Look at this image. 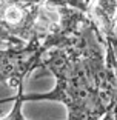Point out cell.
<instances>
[{
  "label": "cell",
  "mask_w": 117,
  "mask_h": 120,
  "mask_svg": "<svg viewBox=\"0 0 117 120\" xmlns=\"http://www.w3.org/2000/svg\"><path fill=\"white\" fill-rule=\"evenodd\" d=\"M102 48L99 31L88 17L43 56L40 68L54 75V89L46 94L22 92L23 102H60L68 111L66 120H102L117 103V71L106 65Z\"/></svg>",
  "instance_id": "6da1fadb"
},
{
  "label": "cell",
  "mask_w": 117,
  "mask_h": 120,
  "mask_svg": "<svg viewBox=\"0 0 117 120\" xmlns=\"http://www.w3.org/2000/svg\"><path fill=\"white\" fill-rule=\"evenodd\" d=\"M69 35H45L42 32H34L31 39L23 45L6 46L5 49H0V83H5L14 89L22 86L26 75L36 68H40L43 56L54 46L65 42Z\"/></svg>",
  "instance_id": "7a4b0ae2"
},
{
  "label": "cell",
  "mask_w": 117,
  "mask_h": 120,
  "mask_svg": "<svg viewBox=\"0 0 117 120\" xmlns=\"http://www.w3.org/2000/svg\"><path fill=\"white\" fill-rule=\"evenodd\" d=\"M45 2L0 0V43L5 46L23 45L34 32H39V20Z\"/></svg>",
  "instance_id": "3957f363"
},
{
  "label": "cell",
  "mask_w": 117,
  "mask_h": 120,
  "mask_svg": "<svg viewBox=\"0 0 117 120\" xmlns=\"http://www.w3.org/2000/svg\"><path fill=\"white\" fill-rule=\"evenodd\" d=\"M116 32H117V25H116Z\"/></svg>",
  "instance_id": "5b68a950"
},
{
  "label": "cell",
  "mask_w": 117,
  "mask_h": 120,
  "mask_svg": "<svg viewBox=\"0 0 117 120\" xmlns=\"http://www.w3.org/2000/svg\"><path fill=\"white\" fill-rule=\"evenodd\" d=\"M20 120H26V119H25V117H22V119H20Z\"/></svg>",
  "instance_id": "277c9868"
}]
</instances>
